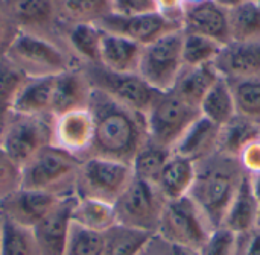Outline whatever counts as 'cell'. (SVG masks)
<instances>
[{"mask_svg": "<svg viewBox=\"0 0 260 255\" xmlns=\"http://www.w3.org/2000/svg\"><path fill=\"white\" fill-rule=\"evenodd\" d=\"M139 255H152L151 249H149V243L146 245V248H145V249H143V251H142V252H140Z\"/></svg>", "mask_w": 260, "mask_h": 255, "instance_id": "cell-51", "label": "cell"}, {"mask_svg": "<svg viewBox=\"0 0 260 255\" xmlns=\"http://www.w3.org/2000/svg\"><path fill=\"white\" fill-rule=\"evenodd\" d=\"M259 227H260V217H259Z\"/></svg>", "mask_w": 260, "mask_h": 255, "instance_id": "cell-54", "label": "cell"}, {"mask_svg": "<svg viewBox=\"0 0 260 255\" xmlns=\"http://www.w3.org/2000/svg\"><path fill=\"white\" fill-rule=\"evenodd\" d=\"M149 249L152 255H200V251L181 246V245H175V243H169L163 239H160L158 236H154L149 242Z\"/></svg>", "mask_w": 260, "mask_h": 255, "instance_id": "cell-44", "label": "cell"}, {"mask_svg": "<svg viewBox=\"0 0 260 255\" xmlns=\"http://www.w3.org/2000/svg\"><path fill=\"white\" fill-rule=\"evenodd\" d=\"M53 87L55 76L50 78H29L20 94L17 96L11 110L24 113V114H38V116H53Z\"/></svg>", "mask_w": 260, "mask_h": 255, "instance_id": "cell-25", "label": "cell"}, {"mask_svg": "<svg viewBox=\"0 0 260 255\" xmlns=\"http://www.w3.org/2000/svg\"><path fill=\"white\" fill-rule=\"evenodd\" d=\"M238 160L245 175L248 176L260 175V137L239 152Z\"/></svg>", "mask_w": 260, "mask_h": 255, "instance_id": "cell-43", "label": "cell"}, {"mask_svg": "<svg viewBox=\"0 0 260 255\" xmlns=\"http://www.w3.org/2000/svg\"><path fill=\"white\" fill-rule=\"evenodd\" d=\"M236 114L260 123V76L229 81Z\"/></svg>", "mask_w": 260, "mask_h": 255, "instance_id": "cell-34", "label": "cell"}, {"mask_svg": "<svg viewBox=\"0 0 260 255\" xmlns=\"http://www.w3.org/2000/svg\"><path fill=\"white\" fill-rule=\"evenodd\" d=\"M82 160L49 144L23 166L21 187L46 192L58 198L76 196V179Z\"/></svg>", "mask_w": 260, "mask_h": 255, "instance_id": "cell-3", "label": "cell"}, {"mask_svg": "<svg viewBox=\"0 0 260 255\" xmlns=\"http://www.w3.org/2000/svg\"><path fill=\"white\" fill-rule=\"evenodd\" d=\"M183 68V29H180L143 47L137 73L154 90L163 93L172 90Z\"/></svg>", "mask_w": 260, "mask_h": 255, "instance_id": "cell-11", "label": "cell"}, {"mask_svg": "<svg viewBox=\"0 0 260 255\" xmlns=\"http://www.w3.org/2000/svg\"><path fill=\"white\" fill-rule=\"evenodd\" d=\"M91 85L81 68H73L55 76L53 87V103L52 114L53 117L61 116L69 111L88 108Z\"/></svg>", "mask_w": 260, "mask_h": 255, "instance_id": "cell-19", "label": "cell"}, {"mask_svg": "<svg viewBox=\"0 0 260 255\" xmlns=\"http://www.w3.org/2000/svg\"><path fill=\"white\" fill-rule=\"evenodd\" d=\"M259 217L260 201L254 193L250 176L245 175L221 227L235 234H244L259 227Z\"/></svg>", "mask_w": 260, "mask_h": 255, "instance_id": "cell-21", "label": "cell"}, {"mask_svg": "<svg viewBox=\"0 0 260 255\" xmlns=\"http://www.w3.org/2000/svg\"><path fill=\"white\" fill-rule=\"evenodd\" d=\"M6 56L30 79L58 76L84 65L69 49L24 32L17 35Z\"/></svg>", "mask_w": 260, "mask_h": 255, "instance_id": "cell-4", "label": "cell"}, {"mask_svg": "<svg viewBox=\"0 0 260 255\" xmlns=\"http://www.w3.org/2000/svg\"><path fill=\"white\" fill-rule=\"evenodd\" d=\"M20 33V29L9 15L3 0H0V56L6 55L11 44Z\"/></svg>", "mask_w": 260, "mask_h": 255, "instance_id": "cell-41", "label": "cell"}, {"mask_svg": "<svg viewBox=\"0 0 260 255\" xmlns=\"http://www.w3.org/2000/svg\"><path fill=\"white\" fill-rule=\"evenodd\" d=\"M183 30L209 37L221 44L230 43L229 11L213 0L189 6L183 20Z\"/></svg>", "mask_w": 260, "mask_h": 255, "instance_id": "cell-18", "label": "cell"}, {"mask_svg": "<svg viewBox=\"0 0 260 255\" xmlns=\"http://www.w3.org/2000/svg\"><path fill=\"white\" fill-rule=\"evenodd\" d=\"M236 249L238 234L219 227L210 233L207 242L200 249V255H236Z\"/></svg>", "mask_w": 260, "mask_h": 255, "instance_id": "cell-40", "label": "cell"}, {"mask_svg": "<svg viewBox=\"0 0 260 255\" xmlns=\"http://www.w3.org/2000/svg\"><path fill=\"white\" fill-rule=\"evenodd\" d=\"M104 234L88 231L73 224L64 255H101Z\"/></svg>", "mask_w": 260, "mask_h": 255, "instance_id": "cell-38", "label": "cell"}, {"mask_svg": "<svg viewBox=\"0 0 260 255\" xmlns=\"http://www.w3.org/2000/svg\"><path fill=\"white\" fill-rule=\"evenodd\" d=\"M53 116L24 114L9 110L0 148L21 167L43 148L52 144Z\"/></svg>", "mask_w": 260, "mask_h": 255, "instance_id": "cell-6", "label": "cell"}, {"mask_svg": "<svg viewBox=\"0 0 260 255\" xmlns=\"http://www.w3.org/2000/svg\"><path fill=\"white\" fill-rule=\"evenodd\" d=\"M27 76L6 56H0V108L11 110Z\"/></svg>", "mask_w": 260, "mask_h": 255, "instance_id": "cell-37", "label": "cell"}, {"mask_svg": "<svg viewBox=\"0 0 260 255\" xmlns=\"http://www.w3.org/2000/svg\"><path fill=\"white\" fill-rule=\"evenodd\" d=\"M212 231V225L187 195L166 202L155 236L169 243L200 251Z\"/></svg>", "mask_w": 260, "mask_h": 255, "instance_id": "cell-7", "label": "cell"}, {"mask_svg": "<svg viewBox=\"0 0 260 255\" xmlns=\"http://www.w3.org/2000/svg\"><path fill=\"white\" fill-rule=\"evenodd\" d=\"M76 196L61 199L55 208L32 231L35 236L38 255H64L72 230V208Z\"/></svg>", "mask_w": 260, "mask_h": 255, "instance_id": "cell-16", "label": "cell"}, {"mask_svg": "<svg viewBox=\"0 0 260 255\" xmlns=\"http://www.w3.org/2000/svg\"><path fill=\"white\" fill-rule=\"evenodd\" d=\"M193 179L195 163L172 152L154 184L166 201H174L189 195Z\"/></svg>", "mask_w": 260, "mask_h": 255, "instance_id": "cell-23", "label": "cell"}, {"mask_svg": "<svg viewBox=\"0 0 260 255\" xmlns=\"http://www.w3.org/2000/svg\"><path fill=\"white\" fill-rule=\"evenodd\" d=\"M213 65L219 76L227 81L260 76V41H230L224 44Z\"/></svg>", "mask_w": 260, "mask_h": 255, "instance_id": "cell-17", "label": "cell"}, {"mask_svg": "<svg viewBox=\"0 0 260 255\" xmlns=\"http://www.w3.org/2000/svg\"><path fill=\"white\" fill-rule=\"evenodd\" d=\"M23 167L0 148V201L21 187Z\"/></svg>", "mask_w": 260, "mask_h": 255, "instance_id": "cell-39", "label": "cell"}, {"mask_svg": "<svg viewBox=\"0 0 260 255\" xmlns=\"http://www.w3.org/2000/svg\"><path fill=\"white\" fill-rule=\"evenodd\" d=\"M61 199L64 198L20 187L0 201V216L26 228H34L55 208Z\"/></svg>", "mask_w": 260, "mask_h": 255, "instance_id": "cell-15", "label": "cell"}, {"mask_svg": "<svg viewBox=\"0 0 260 255\" xmlns=\"http://www.w3.org/2000/svg\"><path fill=\"white\" fill-rule=\"evenodd\" d=\"M0 255H38L32 228H26L3 217Z\"/></svg>", "mask_w": 260, "mask_h": 255, "instance_id": "cell-36", "label": "cell"}, {"mask_svg": "<svg viewBox=\"0 0 260 255\" xmlns=\"http://www.w3.org/2000/svg\"><path fill=\"white\" fill-rule=\"evenodd\" d=\"M203 2H206V0H186V5L189 8V6H193V5H198V3H203Z\"/></svg>", "mask_w": 260, "mask_h": 255, "instance_id": "cell-50", "label": "cell"}, {"mask_svg": "<svg viewBox=\"0 0 260 255\" xmlns=\"http://www.w3.org/2000/svg\"><path fill=\"white\" fill-rule=\"evenodd\" d=\"M245 176L236 157L215 152L195 163V179L189 196L200 207L212 228H219Z\"/></svg>", "mask_w": 260, "mask_h": 255, "instance_id": "cell-2", "label": "cell"}, {"mask_svg": "<svg viewBox=\"0 0 260 255\" xmlns=\"http://www.w3.org/2000/svg\"><path fill=\"white\" fill-rule=\"evenodd\" d=\"M219 78L221 76L213 64L184 67L171 91H174L177 96H180L190 105L200 108L203 99Z\"/></svg>", "mask_w": 260, "mask_h": 255, "instance_id": "cell-24", "label": "cell"}, {"mask_svg": "<svg viewBox=\"0 0 260 255\" xmlns=\"http://www.w3.org/2000/svg\"><path fill=\"white\" fill-rule=\"evenodd\" d=\"M133 178V166L128 163L88 157L82 160L78 172L76 196L114 204Z\"/></svg>", "mask_w": 260, "mask_h": 255, "instance_id": "cell-8", "label": "cell"}, {"mask_svg": "<svg viewBox=\"0 0 260 255\" xmlns=\"http://www.w3.org/2000/svg\"><path fill=\"white\" fill-rule=\"evenodd\" d=\"M61 21L66 26L98 24L114 12V0H56Z\"/></svg>", "mask_w": 260, "mask_h": 255, "instance_id": "cell-28", "label": "cell"}, {"mask_svg": "<svg viewBox=\"0 0 260 255\" xmlns=\"http://www.w3.org/2000/svg\"><path fill=\"white\" fill-rule=\"evenodd\" d=\"M219 131L221 126L215 125L206 117L197 119L183 137L177 141L174 152L198 163L219 149Z\"/></svg>", "mask_w": 260, "mask_h": 255, "instance_id": "cell-20", "label": "cell"}, {"mask_svg": "<svg viewBox=\"0 0 260 255\" xmlns=\"http://www.w3.org/2000/svg\"><path fill=\"white\" fill-rule=\"evenodd\" d=\"M98 26L105 32L129 38L143 47L174 30L183 29L181 26L163 18L155 11L136 15H120L113 12L111 15L101 20Z\"/></svg>", "mask_w": 260, "mask_h": 255, "instance_id": "cell-13", "label": "cell"}, {"mask_svg": "<svg viewBox=\"0 0 260 255\" xmlns=\"http://www.w3.org/2000/svg\"><path fill=\"white\" fill-rule=\"evenodd\" d=\"M260 137V123L236 114L232 120L221 126L218 152L236 157L251 141Z\"/></svg>", "mask_w": 260, "mask_h": 255, "instance_id": "cell-29", "label": "cell"}, {"mask_svg": "<svg viewBox=\"0 0 260 255\" xmlns=\"http://www.w3.org/2000/svg\"><path fill=\"white\" fill-rule=\"evenodd\" d=\"M200 117V108L190 105L174 91L158 93L146 113L148 135L152 141L174 151L177 141Z\"/></svg>", "mask_w": 260, "mask_h": 255, "instance_id": "cell-9", "label": "cell"}, {"mask_svg": "<svg viewBox=\"0 0 260 255\" xmlns=\"http://www.w3.org/2000/svg\"><path fill=\"white\" fill-rule=\"evenodd\" d=\"M230 41L259 43L260 41V5L245 0L239 6L229 11Z\"/></svg>", "mask_w": 260, "mask_h": 255, "instance_id": "cell-31", "label": "cell"}, {"mask_svg": "<svg viewBox=\"0 0 260 255\" xmlns=\"http://www.w3.org/2000/svg\"><path fill=\"white\" fill-rule=\"evenodd\" d=\"M200 110L203 117L209 119L218 126L225 125L229 120H232L236 116V105L227 79L221 76L213 84V87L203 99Z\"/></svg>", "mask_w": 260, "mask_h": 255, "instance_id": "cell-30", "label": "cell"}, {"mask_svg": "<svg viewBox=\"0 0 260 255\" xmlns=\"http://www.w3.org/2000/svg\"><path fill=\"white\" fill-rule=\"evenodd\" d=\"M3 3L20 32L46 38L69 49L67 26L61 21L56 0H3Z\"/></svg>", "mask_w": 260, "mask_h": 255, "instance_id": "cell-12", "label": "cell"}, {"mask_svg": "<svg viewBox=\"0 0 260 255\" xmlns=\"http://www.w3.org/2000/svg\"><path fill=\"white\" fill-rule=\"evenodd\" d=\"M172 149L165 148L155 141H152L151 138L146 140V143L139 149V152L136 154L131 166H133V172L134 176L155 183L157 176L160 175L161 169L165 167L166 161L169 160V157L172 155Z\"/></svg>", "mask_w": 260, "mask_h": 255, "instance_id": "cell-33", "label": "cell"}, {"mask_svg": "<svg viewBox=\"0 0 260 255\" xmlns=\"http://www.w3.org/2000/svg\"><path fill=\"white\" fill-rule=\"evenodd\" d=\"M2 225H3V217L0 216V248H2Z\"/></svg>", "mask_w": 260, "mask_h": 255, "instance_id": "cell-52", "label": "cell"}, {"mask_svg": "<svg viewBox=\"0 0 260 255\" xmlns=\"http://www.w3.org/2000/svg\"><path fill=\"white\" fill-rule=\"evenodd\" d=\"M94 140V120L88 108L56 116L53 120L52 144L79 160L90 155Z\"/></svg>", "mask_w": 260, "mask_h": 255, "instance_id": "cell-14", "label": "cell"}, {"mask_svg": "<svg viewBox=\"0 0 260 255\" xmlns=\"http://www.w3.org/2000/svg\"><path fill=\"white\" fill-rule=\"evenodd\" d=\"M88 110L94 120V140L88 157L131 164L139 149L149 138L146 116L94 88L91 90Z\"/></svg>", "mask_w": 260, "mask_h": 255, "instance_id": "cell-1", "label": "cell"}, {"mask_svg": "<svg viewBox=\"0 0 260 255\" xmlns=\"http://www.w3.org/2000/svg\"><path fill=\"white\" fill-rule=\"evenodd\" d=\"M224 44L192 32L183 30V62L184 67L213 64Z\"/></svg>", "mask_w": 260, "mask_h": 255, "instance_id": "cell-35", "label": "cell"}, {"mask_svg": "<svg viewBox=\"0 0 260 255\" xmlns=\"http://www.w3.org/2000/svg\"><path fill=\"white\" fill-rule=\"evenodd\" d=\"M154 9L163 18L183 27V20L186 15V0H154Z\"/></svg>", "mask_w": 260, "mask_h": 255, "instance_id": "cell-42", "label": "cell"}, {"mask_svg": "<svg viewBox=\"0 0 260 255\" xmlns=\"http://www.w3.org/2000/svg\"><path fill=\"white\" fill-rule=\"evenodd\" d=\"M143 46L122 35L104 30L99 64L117 73H137Z\"/></svg>", "mask_w": 260, "mask_h": 255, "instance_id": "cell-22", "label": "cell"}, {"mask_svg": "<svg viewBox=\"0 0 260 255\" xmlns=\"http://www.w3.org/2000/svg\"><path fill=\"white\" fill-rule=\"evenodd\" d=\"M216 5H219L221 8H224L225 11H230L236 6H239L241 3H244L245 0H213Z\"/></svg>", "mask_w": 260, "mask_h": 255, "instance_id": "cell-47", "label": "cell"}, {"mask_svg": "<svg viewBox=\"0 0 260 255\" xmlns=\"http://www.w3.org/2000/svg\"><path fill=\"white\" fill-rule=\"evenodd\" d=\"M152 237V234L143 231L114 225L104 233V248L101 255H139Z\"/></svg>", "mask_w": 260, "mask_h": 255, "instance_id": "cell-32", "label": "cell"}, {"mask_svg": "<svg viewBox=\"0 0 260 255\" xmlns=\"http://www.w3.org/2000/svg\"><path fill=\"white\" fill-rule=\"evenodd\" d=\"M151 11H155L154 0H114V12L120 15H136Z\"/></svg>", "mask_w": 260, "mask_h": 255, "instance_id": "cell-45", "label": "cell"}, {"mask_svg": "<svg viewBox=\"0 0 260 255\" xmlns=\"http://www.w3.org/2000/svg\"><path fill=\"white\" fill-rule=\"evenodd\" d=\"M104 30L93 23L67 26L66 40L72 53L85 64H99Z\"/></svg>", "mask_w": 260, "mask_h": 255, "instance_id": "cell-27", "label": "cell"}, {"mask_svg": "<svg viewBox=\"0 0 260 255\" xmlns=\"http://www.w3.org/2000/svg\"><path fill=\"white\" fill-rule=\"evenodd\" d=\"M82 70L91 85L116 102L146 116L158 93L139 73H117L101 64H85Z\"/></svg>", "mask_w": 260, "mask_h": 255, "instance_id": "cell-10", "label": "cell"}, {"mask_svg": "<svg viewBox=\"0 0 260 255\" xmlns=\"http://www.w3.org/2000/svg\"><path fill=\"white\" fill-rule=\"evenodd\" d=\"M251 2H254V3H257V5H260V0H251Z\"/></svg>", "mask_w": 260, "mask_h": 255, "instance_id": "cell-53", "label": "cell"}, {"mask_svg": "<svg viewBox=\"0 0 260 255\" xmlns=\"http://www.w3.org/2000/svg\"><path fill=\"white\" fill-rule=\"evenodd\" d=\"M250 181H251V186L254 189L256 196L259 198L260 201V175H257V176H250Z\"/></svg>", "mask_w": 260, "mask_h": 255, "instance_id": "cell-48", "label": "cell"}, {"mask_svg": "<svg viewBox=\"0 0 260 255\" xmlns=\"http://www.w3.org/2000/svg\"><path fill=\"white\" fill-rule=\"evenodd\" d=\"M72 222L88 231L104 234L117 225L114 204L76 196L72 208Z\"/></svg>", "mask_w": 260, "mask_h": 255, "instance_id": "cell-26", "label": "cell"}, {"mask_svg": "<svg viewBox=\"0 0 260 255\" xmlns=\"http://www.w3.org/2000/svg\"><path fill=\"white\" fill-rule=\"evenodd\" d=\"M166 202L154 183L134 176L114 202L117 225L155 236Z\"/></svg>", "mask_w": 260, "mask_h": 255, "instance_id": "cell-5", "label": "cell"}, {"mask_svg": "<svg viewBox=\"0 0 260 255\" xmlns=\"http://www.w3.org/2000/svg\"><path fill=\"white\" fill-rule=\"evenodd\" d=\"M236 255H260V227L238 234V249Z\"/></svg>", "mask_w": 260, "mask_h": 255, "instance_id": "cell-46", "label": "cell"}, {"mask_svg": "<svg viewBox=\"0 0 260 255\" xmlns=\"http://www.w3.org/2000/svg\"><path fill=\"white\" fill-rule=\"evenodd\" d=\"M8 113H9V110H2L0 108V140H2V134H3V128H5V123H6Z\"/></svg>", "mask_w": 260, "mask_h": 255, "instance_id": "cell-49", "label": "cell"}]
</instances>
